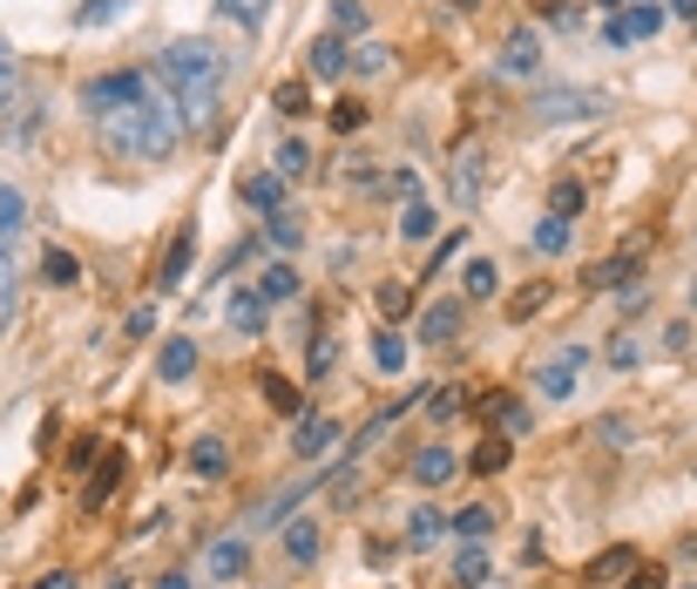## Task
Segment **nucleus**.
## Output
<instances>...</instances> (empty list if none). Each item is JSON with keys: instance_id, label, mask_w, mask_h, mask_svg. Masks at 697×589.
<instances>
[{"instance_id": "obj_1", "label": "nucleus", "mask_w": 697, "mask_h": 589, "mask_svg": "<svg viewBox=\"0 0 697 589\" xmlns=\"http://www.w3.org/2000/svg\"><path fill=\"white\" fill-rule=\"evenodd\" d=\"M81 116L96 122L102 149L109 156H129V163H169L184 143H190V116L169 89L163 68H116V75H89L81 81Z\"/></svg>"}, {"instance_id": "obj_2", "label": "nucleus", "mask_w": 697, "mask_h": 589, "mask_svg": "<svg viewBox=\"0 0 697 589\" xmlns=\"http://www.w3.org/2000/svg\"><path fill=\"white\" fill-rule=\"evenodd\" d=\"M163 75H169V89H177L184 116H190V136H204L217 122V96H224V55L210 41L184 35V41L163 48Z\"/></svg>"}, {"instance_id": "obj_3", "label": "nucleus", "mask_w": 697, "mask_h": 589, "mask_svg": "<svg viewBox=\"0 0 697 589\" xmlns=\"http://www.w3.org/2000/svg\"><path fill=\"white\" fill-rule=\"evenodd\" d=\"M602 109H609L602 89H536V102H529L536 122H582V116H602Z\"/></svg>"}, {"instance_id": "obj_4", "label": "nucleus", "mask_w": 697, "mask_h": 589, "mask_svg": "<svg viewBox=\"0 0 697 589\" xmlns=\"http://www.w3.org/2000/svg\"><path fill=\"white\" fill-rule=\"evenodd\" d=\"M474 413L488 420V428H494V434H508V441H521V434H529V428H536V413H529V400H521V393H508V386H494V393H481V400H474Z\"/></svg>"}, {"instance_id": "obj_5", "label": "nucleus", "mask_w": 697, "mask_h": 589, "mask_svg": "<svg viewBox=\"0 0 697 589\" xmlns=\"http://www.w3.org/2000/svg\"><path fill=\"white\" fill-rule=\"evenodd\" d=\"M122 481H129V454H122V448H109V454L96 461V474H89V488H81V509H89V516H102V509H109V501L122 494Z\"/></svg>"}, {"instance_id": "obj_6", "label": "nucleus", "mask_w": 697, "mask_h": 589, "mask_svg": "<svg viewBox=\"0 0 697 589\" xmlns=\"http://www.w3.org/2000/svg\"><path fill=\"white\" fill-rule=\"evenodd\" d=\"M332 448H345V428L332 413H298V434H292V454L298 461H325Z\"/></svg>"}, {"instance_id": "obj_7", "label": "nucleus", "mask_w": 697, "mask_h": 589, "mask_svg": "<svg viewBox=\"0 0 697 589\" xmlns=\"http://www.w3.org/2000/svg\"><path fill=\"white\" fill-rule=\"evenodd\" d=\"M190 265H197V224H177V237H169L163 265H156V292H177L190 278Z\"/></svg>"}, {"instance_id": "obj_8", "label": "nucleus", "mask_w": 697, "mask_h": 589, "mask_svg": "<svg viewBox=\"0 0 697 589\" xmlns=\"http://www.w3.org/2000/svg\"><path fill=\"white\" fill-rule=\"evenodd\" d=\"M197 360H204V353H197L190 332H169V340L156 346V380H163V386H184V380L197 373Z\"/></svg>"}, {"instance_id": "obj_9", "label": "nucleus", "mask_w": 697, "mask_h": 589, "mask_svg": "<svg viewBox=\"0 0 697 589\" xmlns=\"http://www.w3.org/2000/svg\"><path fill=\"white\" fill-rule=\"evenodd\" d=\"M536 68H542V35L536 28H514L501 41V55H494V75H536Z\"/></svg>"}, {"instance_id": "obj_10", "label": "nucleus", "mask_w": 697, "mask_h": 589, "mask_svg": "<svg viewBox=\"0 0 697 589\" xmlns=\"http://www.w3.org/2000/svg\"><path fill=\"white\" fill-rule=\"evenodd\" d=\"M345 68H353V55H345V35H312V41H305V75L338 81Z\"/></svg>"}, {"instance_id": "obj_11", "label": "nucleus", "mask_w": 697, "mask_h": 589, "mask_svg": "<svg viewBox=\"0 0 697 589\" xmlns=\"http://www.w3.org/2000/svg\"><path fill=\"white\" fill-rule=\"evenodd\" d=\"M237 197H244V210L272 217V210H285V177L278 170H251V177H237Z\"/></svg>"}, {"instance_id": "obj_12", "label": "nucleus", "mask_w": 697, "mask_h": 589, "mask_svg": "<svg viewBox=\"0 0 697 589\" xmlns=\"http://www.w3.org/2000/svg\"><path fill=\"white\" fill-rule=\"evenodd\" d=\"M637 569H644V562H637V549H630V542H617V549H602V556L582 569V582H589V589H609V582H630Z\"/></svg>"}, {"instance_id": "obj_13", "label": "nucleus", "mask_w": 697, "mask_h": 589, "mask_svg": "<svg viewBox=\"0 0 697 589\" xmlns=\"http://www.w3.org/2000/svg\"><path fill=\"white\" fill-rule=\"evenodd\" d=\"M637 278H644L637 251H617V258H602V265H589V272H582V285H589V292H617V285H637Z\"/></svg>"}, {"instance_id": "obj_14", "label": "nucleus", "mask_w": 697, "mask_h": 589, "mask_svg": "<svg viewBox=\"0 0 697 589\" xmlns=\"http://www.w3.org/2000/svg\"><path fill=\"white\" fill-rule=\"evenodd\" d=\"M413 332H420V346H448L454 332H461V298H441V305H426Z\"/></svg>"}, {"instance_id": "obj_15", "label": "nucleus", "mask_w": 697, "mask_h": 589, "mask_svg": "<svg viewBox=\"0 0 697 589\" xmlns=\"http://www.w3.org/2000/svg\"><path fill=\"white\" fill-rule=\"evenodd\" d=\"M481 170H488L481 149H461V156H454V184H448V190H454V210H474V204H481Z\"/></svg>"}, {"instance_id": "obj_16", "label": "nucleus", "mask_w": 697, "mask_h": 589, "mask_svg": "<svg viewBox=\"0 0 697 589\" xmlns=\"http://www.w3.org/2000/svg\"><path fill=\"white\" fill-rule=\"evenodd\" d=\"M224 318H230V332H244V340H257V332L272 325V305L257 298V285H251V292H237V298H230V312H224Z\"/></svg>"}, {"instance_id": "obj_17", "label": "nucleus", "mask_w": 697, "mask_h": 589, "mask_svg": "<svg viewBox=\"0 0 697 589\" xmlns=\"http://www.w3.org/2000/svg\"><path fill=\"white\" fill-rule=\"evenodd\" d=\"M35 272H41V285H55V292H68V285H81V258H75V251H68V244H48Z\"/></svg>"}, {"instance_id": "obj_18", "label": "nucleus", "mask_w": 697, "mask_h": 589, "mask_svg": "<svg viewBox=\"0 0 697 589\" xmlns=\"http://www.w3.org/2000/svg\"><path fill=\"white\" fill-rule=\"evenodd\" d=\"M441 536H454V516H441V509H413L406 516V549H433Z\"/></svg>"}, {"instance_id": "obj_19", "label": "nucleus", "mask_w": 697, "mask_h": 589, "mask_svg": "<svg viewBox=\"0 0 697 589\" xmlns=\"http://www.w3.org/2000/svg\"><path fill=\"white\" fill-rule=\"evenodd\" d=\"M190 474H197V481H224V474H230V448H224L217 434H204V441L190 448Z\"/></svg>"}, {"instance_id": "obj_20", "label": "nucleus", "mask_w": 697, "mask_h": 589, "mask_svg": "<svg viewBox=\"0 0 697 589\" xmlns=\"http://www.w3.org/2000/svg\"><path fill=\"white\" fill-rule=\"evenodd\" d=\"M494 576V556H488V542H461V556H454V582L461 589H481Z\"/></svg>"}, {"instance_id": "obj_21", "label": "nucleus", "mask_w": 697, "mask_h": 589, "mask_svg": "<svg viewBox=\"0 0 697 589\" xmlns=\"http://www.w3.org/2000/svg\"><path fill=\"white\" fill-rule=\"evenodd\" d=\"M582 360H589V353H569V360L542 366V380H536V386H542V400H569V393H576V373H582Z\"/></svg>"}, {"instance_id": "obj_22", "label": "nucleus", "mask_w": 697, "mask_h": 589, "mask_svg": "<svg viewBox=\"0 0 697 589\" xmlns=\"http://www.w3.org/2000/svg\"><path fill=\"white\" fill-rule=\"evenodd\" d=\"M318 549H325V529L318 522H285V556L305 569V562H318Z\"/></svg>"}, {"instance_id": "obj_23", "label": "nucleus", "mask_w": 697, "mask_h": 589, "mask_svg": "<svg viewBox=\"0 0 697 589\" xmlns=\"http://www.w3.org/2000/svg\"><path fill=\"white\" fill-rule=\"evenodd\" d=\"M204 562H210V576H217V582H237V576L251 569V549L230 536V542H210V556H204Z\"/></svg>"}, {"instance_id": "obj_24", "label": "nucleus", "mask_w": 697, "mask_h": 589, "mask_svg": "<svg viewBox=\"0 0 697 589\" xmlns=\"http://www.w3.org/2000/svg\"><path fill=\"white\" fill-rule=\"evenodd\" d=\"M257 298H265V305H285V298H298V272L278 258V265H265V272H257Z\"/></svg>"}, {"instance_id": "obj_25", "label": "nucleus", "mask_w": 697, "mask_h": 589, "mask_svg": "<svg viewBox=\"0 0 697 589\" xmlns=\"http://www.w3.org/2000/svg\"><path fill=\"white\" fill-rule=\"evenodd\" d=\"M332 366H338V340H332V332H312V346H305V380H312V386H325V380H332Z\"/></svg>"}, {"instance_id": "obj_26", "label": "nucleus", "mask_w": 697, "mask_h": 589, "mask_svg": "<svg viewBox=\"0 0 697 589\" xmlns=\"http://www.w3.org/2000/svg\"><path fill=\"white\" fill-rule=\"evenodd\" d=\"M28 230V197H21V184H0V244H14Z\"/></svg>"}, {"instance_id": "obj_27", "label": "nucleus", "mask_w": 697, "mask_h": 589, "mask_svg": "<svg viewBox=\"0 0 697 589\" xmlns=\"http://www.w3.org/2000/svg\"><path fill=\"white\" fill-rule=\"evenodd\" d=\"M14 312H21V265L8 258V244H0V332L14 325Z\"/></svg>"}, {"instance_id": "obj_28", "label": "nucleus", "mask_w": 697, "mask_h": 589, "mask_svg": "<svg viewBox=\"0 0 697 589\" xmlns=\"http://www.w3.org/2000/svg\"><path fill=\"white\" fill-rule=\"evenodd\" d=\"M210 8H217L224 21H237L244 35H257V28L272 21V0H210Z\"/></svg>"}, {"instance_id": "obj_29", "label": "nucleus", "mask_w": 697, "mask_h": 589, "mask_svg": "<svg viewBox=\"0 0 697 589\" xmlns=\"http://www.w3.org/2000/svg\"><path fill=\"white\" fill-rule=\"evenodd\" d=\"M454 468H461V461H454L448 448H420V454H413V481H420V488H441Z\"/></svg>"}, {"instance_id": "obj_30", "label": "nucleus", "mask_w": 697, "mask_h": 589, "mask_svg": "<svg viewBox=\"0 0 697 589\" xmlns=\"http://www.w3.org/2000/svg\"><path fill=\"white\" fill-rule=\"evenodd\" d=\"M508 454H514V441H508V434H481V448L468 454V468L488 481V474H501V468H508Z\"/></svg>"}, {"instance_id": "obj_31", "label": "nucleus", "mask_w": 697, "mask_h": 589, "mask_svg": "<svg viewBox=\"0 0 697 589\" xmlns=\"http://www.w3.org/2000/svg\"><path fill=\"white\" fill-rule=\"evenodd\" d=\"M433 230H441V217H433V204H426V197H413V204L400 210V237H406V244H426Z\"/></svg>"}, {"instance_id": "obj_32", "label": "nucleus", "mask_w": 697, "mask_h": 589, "mask_svg": "<svg viewBox=\"0 0 697 589\" xmlns=\"http://www.w3.org/2000/svg\"><path fill=\"white\" fill-rule=\"evenodd\" d=\"M582 204H589V190H582L576 177H556V190H549V217L576 224V217H582Z\"/></svg>"}, {"instance_id": "obj_33", "label": "nucleus", "mask_w": 697, "mask_h": 589, "mask_svg": "<svg viewBox=\"0 0 697 589\" xmlns=\"http://www.w3.org/2000/svg\"><path fill=\"white\" fill-rule=\"evenodd\" d=\"M373 305H380V325H393V318H406V312H413V285L386 278V285L373 292Z\"/></svg>"}, {"instance_id": "obj_34", "label": "nucleus", "mask_w": 697, "mask_h": 589, "mask_svg": "<svg viewBox=\"0 0 697 589\" xmlns=\"http://www.w3.org/2000/svg\"><path fill=\"white\" fill-rule=\"evenodd\" d=\"M373 366H380V373H400V366H406V340H400L393 325L373 332Z\"/></svg>"}, {"instance_id": "obj_35", "label": "nucleus", "mask_w": 697, "mask_h": 589, "mask_svg": "<svg viewBox=\"0 0 697 589\" xmlns=\"http://www.w3.org/2000/svg\"><path fill=\"white\" fill-rule=\"evenodd\" d=\"M272 156H278V163H272V170H278V177H285V184H292V177H305V170H312V149H305V143H298V136H285V143H278V149H272Z\"/></svg>"}, {"instance_id": "obj_36", "label": "nucleus", "mask_w": 697, "mask_h": 589, "mask_svg": "<svg viewBox=\"0 0 697 589\" xmlns=\"http://www.w3.org/2000/svg\"><path fill=\"white\" fill-rule=\"evenodd\" d=\"M265 237H272L278 251H298V244H305V217H292V210H272V217H265Z\"/></svg>"}, {"instance_id": "obj_37", "label": "nucleus", "mask_w": 697, "mask_h": 589, "mask_svg": "<svg viewBox=\"0 0 697 589\" xmlns=\"http://www.w3.org/2000/svg\"><path fill=\"white\" fill-rule=\"evenodd\" d=\"M461 285H468V298H494L501 292V265L494 258H468V278Z\"/></svg>"}, {"instance_id": "obj_38", "label": "nucleus", "mask_w": 697, "mask_h": 589, "mask_svg": "<svg viewBox=\"0 0 697 589\" xmlns=\"http://www.w3.org/2000/svg\"><path fill=\"white\" fill-rule=\"evenodd\" d=\"M542 305H549V278H536V285H521V292H514V298H508V318H514V325H521V318H536V312H542Z\"/></svg>"}, {"instance_id": "obj_39", "label": "nucleus", "mask_w": 697, "mask_h": 589, "mask_svg": "<svg viewBox=\"0 0 697 589\" xmlns=\"http://www.w3.org/2000/svg\"><path fill=\"white\" fill-rule=\"evenodd\" d=\"M257 393H265L278 413H298V386H292L285 373H257Z\"/></svg>"}, {"instance_id": "obj_40", "label": "nucleus", "mask_w": 697, "mask_h": 589, "mask_svg": "<svg viewBox=\"0 0 697 589\" xmlns=\"http://www.w3.org/2000/svg\"><path fill=\"white\" fill-rule=\"evenodd\" d=\"M454 536H468V542L494 536V509H488V501H474V509H461V516H454Z\"/></svg>"}, {"instance_id": "obj_41", "label": "nucleus", "mask_w": 697, "mask_h": 589, "mask_svg": "<svg viewBox=\"0 0 697 589\" xmlns=\"http://www.w3.org/2000/svg\"><path fill=\"white\" fill-rule=\"evenodd\" d=\"M312 488H318V481H292V488H285V494H272V501H265V509H257V516H265V522H285V516L298 509V501H305Z\"/></svg>"}, {"instance_id": "obj_42", "label": "nucleus", "mask_w": 697, "mask_h": 589, "mask_svg": "<svg viewBox=\"0 0 697 589\" xmlns=\"http://www.w3.org/2000/svg\"><path fill=\"white\" fill-rule=\"evenodd\" d=\"M393 68V48L386 41H360L353 48V75H386Z\"/></svg>"}, {"instance_id": "obj_43", "label": "nucleus", "mask_w": 697, "mask_h": 589, "mask_svg": "<svg viewBox=\"0 0 697 589\" xmlns=\"http://www.w3.org/2000/svg\"><path fill=\"white\" fill-rule=\"evenodd\" d=\"M536 251H542V258H562V251H569V224L562 217H542L536 224Z\"/></svg>"}, {"instance_id": "obj_44", "label": "nucleus", "mask_w": 697, "mask_h": 589, "mask_svg": "<svg viewBox=\"0 0 697 589\" xmlns=\"http://www.w3.org/2000/svg\"><path fill=\"white\" fill-rule=\"evenodd\" d=\"M272 109H278V116H305V109H312L305 81H278V89H272Z\"/></svg>"}, {"instance_id": "obj_45", "label": "nucleus", "mask_w": 697, "mask_h": 589, "mask_svg": "<svg viewBox=\"0 0 697 589\" xmlns=\"http://www.w3.org/2000/svg\"><path fill=\"white\" fill-rule=\"evenodd\" d=\"M332 35H366V8H360V0H332Z\"/></svg>"}, {"instance_id": "obj_46", "label": "nucleus", "mask_w": 697, "mask_h": 589, "mask_svg": "<svg viewBox=\"0 0 697 589\" xmlns=\"http://www.w3.org/2000/svg\"><path fill=\"white\" fill-rule=\"evenodd\" d=\"M609 366H617V373H637V366H644V346L630 340V332H617V340H609Z\"/></svg>"}, {"instance_id": "obj_47", "label": "nucleus", "mask_w": 697, "mask_h": 589, "mask_svg": "<svg viewBox=\"0 0 697 589\" xmlns=\"http://www.w3.org/2000/svg\"><path fill=\"white\" fill-rule=\"evenodd\" d=\"M116 14H129V0H81V28H102V21H116Z\"/></svg>"}, {"instance_id": "obj_48", "label": "nucleus", "mask_w": 697, "mask_h": 589, "mask_svg": "<svg viewBox=\"0 0 697 589\" xmlns=\"http://www.w3.org/2000/svg\"><path fill=\"white\" fill-rule=\"evenodd\" d=\"M461 244H468V237H461V230H448L441 244H433V258L420 265V278H433V272H448V258H461Z\"/></svg>"}, {"instance_id": "obj_49", "label": "nucleus", "mask_w": 697, "mask_h": 589, "mask_svg": "<svg viewBox=\"0 0 697 589\" xmlns=\"http://www.w3.org/2000/svg\"><path fill=\"white\" fill-rule=\"evenodd\" d=\"M366 116H373L366 102H338V109H332V129H338V136H353V129H366Z\"/></svg>"}, {"instance_id": "obj_50", "label": "nucleus", "mask_w": 697, "mask_h": 589, "mask_svg": "<svg viewBox=\"0 0 697 589\" xmlns=\"http://www.w3.org/2000/svg\"><path fill=\"white\" fill-rule=\"evenodd\" d=\"M96 461H102V441H96V434H89V441H75V448H68V474H89Z\"/></svg>"}, {"instance_id": "obj_51", "label": "nucleus", "mask_w": 697, "mask_h": 589, "mask_svg": "<svg viewBox=\"0 0 697 589\" xmlns=\"http://www.w3.org/2000/svg\"><path fill=\"white\" fill-rule=\"evenodd\" d=\"M461 413V386H441V393H426V420H454Z\"/></svg>"}, {"instance_id": "obj_52", "label": "nucleus", "mask_w": 697, "mask_h": 589, "mask_svg": "<svg viewBox=\"0 0 697 589\" xmlns=\"http://www.w3.org/2000/svg\"><path fill=\"white\" fill-rule=\"evenodd\" d=\"M14 89H21V68H14V55H0V116H8Z\"/></svg>"}, {"instance_id": "obj_53", "label": "nucleus", "mask_w": 697, "mask_h": 589, "mask_svg": "<svg viewBox=\"0 0 697 589\" xmlns=\"http://www.w3.org/2000/svg\"><path fill=\"white\" fill-rule=\"evenodd\" d=\"M122 332H129V340H149V332H156V305H136V312L122 318Z\"/></svg>"}, {"instance_id": "obj_54", "label": "nucleus", "mask_w": 697, "mask_h": 589, "mask_svg": "<svg viewBox=\"0 0 697 589\" xmlns=\"http://www.w3.org/2000/svg\"><path fill=\"white\" fill-rule=\"evenodd\" d=\"M602 441H609V448H630V420L609 413V420H602Z\"/></svg>"}, {"instance_id": "obj_55", "label": "nucleus", "mask_w": 697, "mask_h": 589, "mask_svg": "<svg viewBox=\"0 0 697 589\" xmlns=\"http://www.w3.org/2000/svg\"><path fill=\"white\" fill-rule=\"evenodd\" d=\"M393 556H400V542H380V536H373V542H366V562H373V569H386V562H393Z\"/></svg>"}, {"instance_id": "obj_56", "label": "nucleus", "mask_w": 697, "mask_h": 589, "mask_svg": "<svg viewBox=\"0 0 697 589\" xmlns=\"http://www.w3.org/2000/svg\"><path fill=\"white\" fill-rule=\"evenodd\" d=\"M35 589H75V576H68V569H48V576H41Z\"/></svg>"}, {"instance_id": "obj_57", "label": "nucleus", "mask_w": 697, "mask_h": 589, "mask_svg": "<svg viewBox=\"0 0 697 589\" xmlns=\"http://www.w3.org/2000/svg\"><path fill=\"white\" fill-rule=\"evenodd\" d=\"M657 582H664V576H657V569H637V576H630V582H624V589H657Z\"/></svg>"}, {"instance_id": "obj_58", "label": "nucleus", "mask_w": 697, "mask_h": 589, "mask_svg": "<svg viewBox=\"0 0 697 589\" xmlns=\"http://www.w3.org/2000/svg\"><path fill=\"white\" fill-rule=\"evenodd\" d=\"M670 8H677V14H684V21H697V0H670Z\"/></svg>"}, {"instance_id": "obj_59", "label": "nucleus", "mask_w": 697, "mask_h": 589, "mask_svg": "<svg viewBox=\"0 0 697 589\" xmlns=\"http://www.w3.org/2000/svg\"><path fill=\"white\" fill-rule=\"evenodd\" d=\"M156 589H190V576H163V582H156Z\"/></svg>"}, {"instance_id": "obj_60", "label": "nucleus", "mask_w": 697, "mask_h": 589, "mask_svg": "<svg viewBox=\"0 0 697 589\" xmlns=\"http://www.w3.org/2000/svg\"><path fill=\"white\" fill-rule=\"evenodd\" d=\"M596 8H602V14H624V0H596Z\"/></svg>"}, {"instance_id": "obj_61", "label": "nucleus", "mask_w": 697, "mask_h": 589, "mask_svg": "<svg viewBox=\"0 0 697 589\" xmlns=\"http://www.w3.org/2000/svg\"><path fill=\"white\" fill-rule=\"evenodd\" d=\"M454 8H461V14H468V8H481V0H454Z\"/></svg>"}, {"instance_id": "obj_62", "label": "nucleus", "mask_w": 697, "mask_h": 589, "mask_svg": "<svg viewBox=\"0 0 697 589\" xmlns=\"http://www.w3.org/2000/svg\"><path fill=\"white\" fill-rule=\"evenodd\" d=\"M690 305H697V278H690Z\"/></svg>"}, {"instance_id": "obj_63", "label": "nucleus", "mask_w": 697, "mask_h": 589, "mask_svg": "<svg viewBox=\"0 0 697 589\" xmlns=\"http://www.w3.org/2000/svg\"><path fill=\"white\" fill-rule=\"evenodd\" d=\"M0 55H8V41H0Z\"/></svg>"}]
</instances>
